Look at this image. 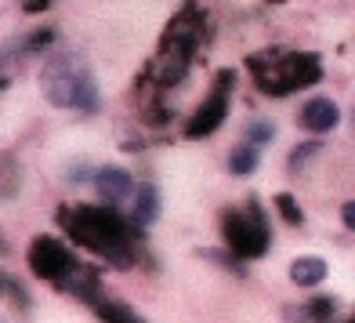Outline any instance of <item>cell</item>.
<instances>
[{"mask_svg": "<svg viewBox=\"0 0 355 323\" xmlns=\"http://www.w3.org/2000/svg\"><path fill=\"white\" fill-rule=\"evenodd\" d=\"M58 225L69 233L73 244L87 247L94 254H102L105 262L120 265V269H131L135 258H138V236L131 233L116 211H102V207H62L58 211Z\"/></svg>", "mask_w": 355, "mask_h": 323, "instance_id": "6da1fadb", "label": "cell"}, {"mask_svg": "<svg viewBox=\"0 0 355 323\" xmlns=\"http://www.w3.org/2000/svg\"><path fill=\"white\" fill-rule=\"evenodd\" d=\"M44 91L55 106H73L84 113H98V106H102L91 73L80 62H69V58H58L44 69Z\"/></svg>", "mask_w": 355, "mask_h": 323, "instance_id": "7a4b0ae2", "label": "cell"}, {"mask_svg": "<svg viewBox=\"0 0 355 323\" xmlns=\"http://www.w3.org/2000/svg\"><path fill=\"white\" fill-rule=\"evenodd\" d=\"M254 73H257V84L268 94H286L304 84H315L322 69L315 55H283L279 66H254Z\"/></svg>", "mask_w": 355, "mask_h": 323, "instance_id": "3957f363", "label": "cell"}, {"mask_svg": "<svg viewBox=\"0 0 355 323\" xmlns=\"http://www.w3.org/2000/svg\"><path fill=\"white\" fill-rule=\"evenodd\" d=\"M221 233L229 240V247L243 258H257L268 251V225L250 204V211H229L221 218Z\"/></svg>", "mask_w": 355, "mask_h": 323, "instance_id": "277c9868", "label": "cell"}, {"mask_svg": "<svg viewBox=\"0 0 355 323\" xmlns=\"http://www.w3.org/2000/svg\"><path fill=\"white\" fill-rule=\"evenodd\" d=\"M73 265H76V262H73V251L62 244V240L37 236V240H33V247H29V269H33L40 280L58 283Z\"/></svg>", "mask_w": 355, "mask_h": 323, "instance_id": "5b68a950", "label": "cell"}, {"mask_svg": "<svg viewBox=\"0 0 355 323\" xmlns=\"http://www.w3.org/2000/svg\"><path fill=\"white\" fill-rule=\"evenodd\" d=\"M229 84H232V73H221V84L207 94V102L192 113V120L185 124V135H189V138L211 135L214 127L225 120V113H229Z\"/></svg>", "mask_w": 355, "mask_h": 323, "instance_id": "8992f818", "label": "cell"}, {"mask_svg": "<svg viewBox=\"0 0 355 323\" xmlns=\"http://www.w3.org/2000/svg\"><path fill=\"white\" fill-rule=\"evenodd\" d=\"M94 185H98V197L109 207H120V204H127L135 197V179L123 167H102L98 174H94Z\"/></svg>", "mask_w": 355, "mask_h": 323, "instance_id": "52a82bcc", "label": "cell"}, {"mask_svg": "<svg viewBox=\"0 0 355 323\" xmlns=\"http://www.w3.org/2000/svg\"><path fill=\"white\" fill-rule=\"evenodd\" d=\"M185 73H189V55L171 51V47H159V55H156L153 69H149V76L156 80V84L159 88H174V84L185 80Z\"/></svg>", "mask_w": 355, "mask_h": 323, "instance_id": "ba28073f", "label": "cell"}, {"mask_svg": "<svg viewBox=\"0 0 355 323\" xmlns=\"http://www.w3.org/2000/svg\"><path fill=\"white\" fill-rule=\"evenodd\" d=\"M337 124H341V109H337L330 99L304 102V109H301V127H309V131H315V135H327V131H334Z\"/></svg>", "mask_w": 355, "mask_h": 323, "instance_id": "9c48e42d", "label": "cell"}, {"mask_svg": "<svg viewBox=\"0 0 355 323\" xmlns=\"http://www.w3.org/2000/svg\"><path fill=\"white\" fill-rule=\"evenodd\" d=\"M55 287L73 295V298H80V301H94V295H98V272H94L91 265H73Z\"/></svg>", "mask_w": 355, "mask_h": 323, "instance_id": "30bf717a", "label": "cell"}, {"mask_svg": "<svg viewBox=\"0 0 355 323\" xmlns=\"http://www.w3.org/2000/svg\"><path fill=\"white\" fill-rule=\"evenodd\" d=\"M290 280H294L297 287H315V283L327 280V262L315 258V254H304L290 265Z\"/></svg>", "mask_w": 355, "mask_h": 323, "instance_id": "8fae6325", "label": "cell"}, {"mask_svg": "<svg viewBox=\"0 0 355 323\" xmlns=\"http://www.w3.org/2000/svg\"><path fill=\"white\" fill-rule=\"evenodd\" d=\"M156 215H159V192H156V185H141L138 204H135V222L149 225V222H156Z\"/></svg>", "mask_w": 355, "mask_h": 323, "instance_id": "7c38bea8", "label": "cell"}, {"mask_svg": "<svg viewBox=\"0 0 355 323\" xmlns=\"http://www.w3.org/2000/svg\"><path fill=\"white\" fill-rule=\"evenodd\" d=\"M254 167H257V145H254V142L232 149V156H229V171H232V174H250Z\"/></svg>", "mask_w": 355, "mask_h": 323, "instance_id": "4fadbf2b", "label": "cell"}, {"mask_svg": "<svg viewBox=\"0 0 355 323\" xmlns=\"http://www.w3.org/2000/svg\"><path fill=\"white\" fill-rule=\"evenodd\" d=\"M272 138H276V127H272L268 120H254V124H247V142L265 145V142H272Z\"/></svg>", "mask_w": 355, "mask_h": 323, "instance_id": "5bb4252c", "label": "cell"}, {"mask_svg": "<svg viewBox=\"0 0 355 323\" xmlns=\"http://www.w3.org/2000/svg\"><path fill=\"white\" fill-rule=\"evenodd\" d=\"M98 316L102 320H138V313L131 309V305H112V301L98 305Z\"/></svg>", "mask_w": 355, "mask_h": 323, "instance_id": "9a60e30c", "label": "cell"}, {"mask_svg": "<svg viewBox=\"0 0 355 323\" xmlns=\"http://www.w3.org/2000/svg\"><path fill=\"white\" fill-rule=\"evenodd\" d=\"M276 207L283 211V218H286L290 225H301V207H297V200H294V197L279 192V197H276Z\"/></svg>", "mask_w": 355, "mask_h": 323, "instance_id": "2e32d148", "label": "cell"}, {"mask_svg": "<svg viewBox=\"0 0 355 323\" xmlns=\"http://www.w3.org/2000/svg\"><path fill=\"white\" fill-rule=\"evenodd\" d=\"M315 153H322V145H319V142H309V145H297V149H294V156H290V167H301L304 160H312Z\"/></svg>", "mask_w": 355, "mask_h": 323, "instance_id": "e0dca14e", "label": "cell"}, {"mask_svg": "<svg viewBox=\"0 0 355 323\" xmlns=\"http://www.w3.org/2000/svg\"><path fill=\"white\" fill-rule=\"evenodd\" d=\"M341 218H345V225L355 233V200H348L345 207H341Z\"/></svg>", "mask_w": 355, "mask_h": 323, "instance_id": "ac0fdd59", "label": "cell"}, {"mask_svg": "<svg viewBox=\"0 0 355 323\" xmlns=\"http://www.w3.org/2000/svg\"><path fill=\"white\" fill-rule=\"evenodd\" d=\"M334 313V301H315L312 305V316H330Z\"/></svg>", "mask_w": 355, "mask_h": 323, "instance_id": "d6986e66", "label": "cell"}, {"mask_svg": "<svg viewBox=\"0 0 355 323\" xmlns=\"http://www.w3.org/2000/svg\"><path fill=\"white\" fill-rule=\"evenodd\" d=\"M0 88H4V80H0Z\"/></svg>", "mask_w": 355, "mask_h": 323, "instance_id": "ffe728a7", "label": "cell"}]
</instances>
